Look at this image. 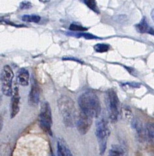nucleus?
<instances>
[{
  "label": "nucleus",
  "instance_id": "f257e3e1",
  "mask_svg": "<svg viewBox=\"0 0 154 156\" xmlns=\"http://www.w3.org/2000/svg\"><path fill=\"white\" fill-rule=\"evenodd\" d=\"M78 102L82 112L93 119L100 116V102L99 98L94 91L88 90L82 93L79 97Z\"/></svg>",
  "mask_w": 154,
  "mask_h": 156
},
{
  "label": "nucleus",
  "instance_id": "f03ea898",
  "mask_svg": "<svg viewBox=\"0 0 154 156\" xmlns=\"http://www.w3.org/2000/svg\"><path fill=\"white\" fill-rule=\"evenodd\" d=\"M58 108L65 126L73 127L77 119L73 99L68 95H62L58 100Z\"/></svg>",
  "mask_w": 154,
  "mask_h": 156
},
{
  "label": "nucleus",
  "instance_id": "7ed1b4c3",
  "mask_svg": "<svg viewBox=\"0 0 154 156\" xmlns=\"http://www.w3.org/2000/svg\"><path fill=\"white\" fill-rule=\"evenodd\" d=\"M106 102L109 119L112 123H115L119 119L121 106L117 93L113 89H110L107 91Z\"/></svg>",
  "mask_w": 154,
  "mask_h": 156
},
{
  "label": "nucleus",
  "instance_id": "20e7f679",
  "mask_svg": "<svg viewBox=\"0 0 154 156\" xmlns=\"http://www.w3.org/2000/svg\"><path fill=\"white\" fill-rule=\"evenodd\" d=\"M95 135L98 141L100 155H103L106 152L110 136L108 122L104 118H101L96 121Z\"/></svg>",
  "mask_w": 154,
  "mask_h": 156
},
{
  "label": "nucleus",
  "instance_id": "39448f33",
  "mask_svg": "<svg viewBox=\"0 0 154 156\" xmlns=\"http://www.w3.org/2000/svg\"><path fill=\"white\" fill-rule=\"evenodd\" d=\"M38 119L40 126L42 129V130L49 136H52L53 132L51 129L53 125L52 113H51V108L48 102L42 103Z\"/></svg>",
  "mask_w": 154,
  "mask_h": 156
},
{
  "label": "nucleus",
  "instance_id": "423d86ee",
  "mask_svg": "<svg viewBox=\"0 0 154 156\" xmlns=\"http://www.w3.org/2000/svg\"><path fill=\"white\" fill-rule=\"evenodd\" d=\"M14 73L11 67L8 65L5 66L0 75V80L2 84V91L5 96L10 97L12 95V80Z\"/></svg>",
  "mask_w": 154,
  "mask_h": 156
},
{
  "label": "nucleus",
  "instance_id": "0eeeda50",
  "mask_svg": "<svg viewBox=\"0 0 154 156\" xmlns=\"http://www.w3.org/2000/svg\"><path fill=\"white\" fill-rule=\"evenodd\" d=\"M92 122H93V118L80 112V113L77 117L76 121V128L78 129L79 132L84 136L89 130Z\"/></svg>",
  "mask_w": 154,
  "mask_h": 156
},
{
  "label": "nucleus",
  "instance_id": "6e6552de",
  "mask_svg": "<svg viewBox=\"0 0 154 156\" xmlns=\"http://www.w3.org/2000/svg\"><path fill=\"white\" fill-rule=\"evenodd\" d=\"M12 98L11 101V118L12 119L16 116L19 112V101L20 97L19 94V90L18 87H15L12 92Z\"/></svg>",
  "mask_w": 154,
  "mask_h": 156
},
{
  "label": "nucleus",
  "instance_id": "1a4fd4ad",
  "mask_svg": "<svg viewBox=\"0 0 154 156\" xmlns=\"http://www.w3.org/2000/svg\"><path fill=\"white\" fill-rule=\"evenodd\" d=\"M40 88L37 84H33L28 98L29 105L31 106H37L40 101Z\"/></svg>",
  "mask_w": 154,
  "mask_h": 156
},
{
  "label": "nucleus",
  "instance_id": "9d476101",
  "mask_svg": "<svg viewBox=\"0 0 154 156\" xmlns=\"http://www.w3.org/2000/svg\"><path fill=\"white\" fill-rule=\"evenodd\" d=\"M133 128L135 129L138 140L140 142H143L146 138L145 129L142 126V123L139 119H133L131 121Z\"/></svg>",
  "mask_w": 154,
  "mask_h": 156
},
{
  "label": "nucleus",
  "instance_id": "9b49d317",
  "mask_svg": "<svg viewBox=\"0 0 154 156\" xmlns=\"http://www.w3.org/2000/svg\"><path fill=\"white\" fill-rule=\"evenodd\" d=\"M135 29L138 33H149L153 35V29L149 26L147 20L145 17H143L141 22L135 25Z\"/></svg>",
  "mask_w": 154,
  "mask_h": 156
},
{
  "label": "nucleus",
  "instance_id": "f8f14e48",
  "mask_svg": "<svg viewBox=\"0 0 154 156\" xmlns=\"http://www.w3.org/2000/svg\"><path fill=\"white\" fill-rule=\"evenodd\" d=\"M18 84L22 86H27L29 82V73L25 68L19 69L17 73Z\"/></svg>",
  "mask_w": 154,
  "mask_h": 156
},
{
  "label": "nucleus",
  "instance_id": "ddd939ff",
  "mask_svg": "<svg viewBox=\"0 0 154 156\" xmlns=\"http://www.w3.org/2000/svg\"><path fill=\"white\" fill-rule=\"evenodd\" d=\"M124 150L120 145H113L110 150L108 156H124Z\"/></svg>",
  "mask_w": 154,
  "mask_h": 156
},
{
  "label": "nucleus",
  "instance_id": "4468645a",
  "mask_svg": "<svg viewBox=\"0 0 154 156\" xmlns=\"http://www.w3.org/2000/svg\"><path fill=\"white\" fill-rule=\"evenodd\" d=\"M68 34L72 36H75L76 38H84L88 40H94V39H100V38L97 37L96 36L93 35L89 33L80 32V33H68Z\"/></svg>",
  "mask_w": 154,
  "mask_h": 156
},
{
  "label": "nucleus",
  "instance_id": "2eb2a0df",
  "mask_svg": "<svg viewBox=\"0 0 154 156\" xmlns=\"http://www.w3.org/2000/svg\"><path fill=\"white\" fill-rule=\"evenodd\" d=\"M145 129V134L146 137L150 142L153 141V136H154V132H153V124L152 122H149L146 124Z\"/></svg>",
  "mask_w": 154,
  "mask_h": 156
},
{
  "label": "nucleus",
  "instance_id": "dca6fc26",
  "mask_svg": "<svg viewBox=\"0 0 154 156\" xmlns=\"http://www.w3.org/2000/svg\"><path fill=\"white\" fill-rule=\"evenodd\" d=\"M22 20L23 22H29V23H38L41 20L40 16L36 14H30V15H23Z\"/></svg>",
  "mask_w": 154,
  "mask_h": 156
},
{
  "label": "nucleus",
  "instance_id": "f3484780",
  "mask_svg": "<svg viewBox=\"0 0 154 156\" xmlns=\"http://www.w3.org/2000/svg\"><path fill=\"white\" fill-rule=\"evenodd\" d=\"M110 49V46L106 44H97L94 46V49L99 53H103L108 51Z\"/></svg>",
  "mask_w": 154,
  "mask_h": 156
},
{
  "label": "nucleus",
  "instance_id": "a211bd4d",
  "mask_svg": "<svg viewBox=\"0 0 154 156\" xmlns=\"http://www.w3.org/2000/svg\"><path fill=\"white\" fill-rule=\"evenodd\" d=\"M84 3L88 7V8L93 10V12L97 14L100 13V10L98 6H97L96 2L95 0H85V1H84Z\"/></svg>",
  "mask_w": 154,
  "mask_h": 156
},
{
  "label": "nucleus",
  "instance_id": "6ab92c4d",
  "mask_svg": "<svg viewBox=\"0 0 154 156\" xmlns=\"http://www.w3.org/2000/svg\"><path fill=\"white\" fill-rule=\"evenodd\" d=\"M69 29L72 31H78V32H85L86 30H88V28L82 27V26L79 25L78 24L71 23L69 26Z\"/></svg>",
  "mask_w": 154,
  "mask_h": 156
},
{
  "label": "nucleus",
  "instance_id": "aec40b11",
  "mask_svg": "<svg viewBox=\"0 0 154 156\" xmlns=\"http://www.w3.org/2000/svg\"><path fill=\"white\" fill-rule=\"evenodd\" d=\"M122 110H123V112H124V116L126 117V118L128 119V120L132 121L133 120V119L132 116V112L130 110V108L128 106H124L123 107Z\"/></svg>",
  "mask_w": 154,
  "mask_h": 156
},
{
  "label": "nucleus",
  "instance_id": "412c9836",
  "mask_svg": "<svg viewBox=\"0 0 154 156\" xmlns=\"http://www.w3.org/2000/svg\"><path fill=\"white\" fill-rule=\"evenodd\" d=\"M32 7V4L29 2H23L19 5V8L21 9H29Z\"/></svg>",
  "mask_w": 154,
  "mask_h": 156
},
{
  "label": "nucleus",
  "instance_id": "4be33fe9",
  "mask_svg": "<svg viewBox=\"0 0 154 156\" xmlns=\"http://www.w3.org/2000/svg\"><path fill=\"white\" fill-rule=\"evenodd\" d=\"M63 60H73V61H76V62H80V63H83L82 62H81L80 60H78V59H77V58H75V59H74V58H63Z\"/></svg>",
  "mask_w": 154,
  "mask_h": 156
},
{
  "label": "nucleus",
  "instance_id": "5701e85b",
  "mask_svg": "<svg viewBox=\"0 0 154 156\" xmlns=\"http://www.w3.org/2000/svg\"><path fill=\"white\" fill-rule=\"evenodd\" d=\"M3 125V119L2 116H0V132H1Z\"/></svg>",
  "mask_w": 154,
  "mask_h": 156
},
{
  "label": "nucleus",
  "instance_id": "b1692460",
  "mask_svg": "<svg viewBox=\"0 0 154 156\" xmlns=\"http://www.w3.org/2000/svg\"><path fill=\"white\" fill-rule=\"evenodd\" d=\"M1 98H2V97H1V95H0V102H1Z\"/></svg>",
  "mask_w": 154,
  "mask_h": 156
},
{
  "label": "nucleus",
  "instance_id": "393cba45",
  "mask_svg": "<svg viewBox=\"0 0 154 156\" xmlns=\"http://www.w3.org/2000/svg\"><path fill=\"white\" fill-rule=\"evenodd\" d=\"M51 156H54V155H51Z\"/></svg>",
  "mask_w": 154,
  "mask_h": 156
}]
</instances>
